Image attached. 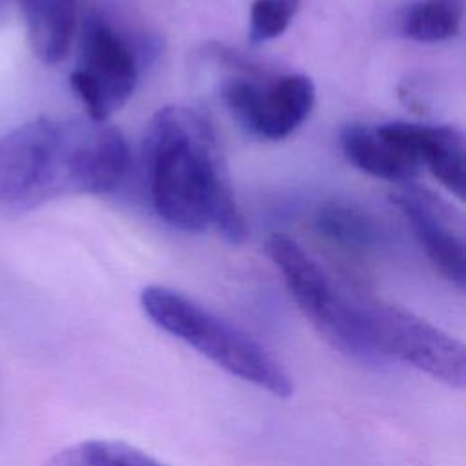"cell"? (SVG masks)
<instances>
[{"instance_id":"obj_1","label":"cell","mask_w":466,"mask_h":466,"mask_svg":"<svg viewBox=\"0 0 466 466\" xmlns=\"http://www.w3.org/2000/svg\"><path fill=\"white\" fill-rule=\"evenodd\" d=\"M129 167L118 127L93 118H36L0 138V213L66 195H109Z\"/></svg>"},{"instance_id":"obj_2","label":"cell","mask_w":466,"mask_h":466,"mask_svg":"<svg viewBox=\"0 0 466 466\" xmlns=\"http://www.w3.org/2000/svg\"><path fill=\"white\" fill-rule=\"evenodd\" d=\"M144 167L155 213L169 226L200 233L209 228L233 244L248 237L226 162L211 124L195 109H158L144 137Z\"/></svg>"},{"instance_id":"obj_3","label":"cell","mask_w":466,"mask_h":466,"mask_svg":"<svg viewBox=\"0 0 466 466\" xmlns=\"http://www.w3.org/2000/svg\"><path fill=\"white\" fill-rule=\"evenodd\" d=\"M140 308L157 328L240 380L275 397L293 393L288 371L258 342L180 291L147 286L140 293Z\"/></svg>"},{"instance_id":"obj_4","label":"cell","mask_w":466,"mask_h":466,"mask_svg":"<svg viewBox=\"0 0 466 466\" xmlns=\"http://www.w3.org/2000/svg\"><path fill=\"white\" fill-rule=\"evenodd\" d=\"M357 315L370 355L397 359L451 388H464L466 350L459 339L393 304L362 302Z\"/></svg>"},{"instance_id":"obj_5","label":"cell","mask_w":466,"mask_h":466,"mask_svg":"<svg viewBox=\"0 0 466 466\" xmlns=\"http://www.w3.org/2000/svg\"><path fill=\"white\" fill-rule=\"evenodd\" d=\"M264 249L297 308L315 326V329L335 348L355 357H371L359 329L357 304L342 297L322 268L286 233H271Z\"/></svg>"},{"instance_id":"obj_6","label":"cell","mask_w":466,"mask_h":466,"mask_svg":"<svg viewBox=\"0 0 466 466\" xmlns=\"http://www.w3.org/2000/svg\"><path fill=\"white\" fill-rule=\"evenodd\" d=\"M69 82L93 120H107L137 87L138 62L133 47L96 13L80 24L78 58Z\"/></svg>"},{"instance_id":"obj_7","label":"cell","mask_w":466,"mask_h":466,"mask_svg":"<svg viewBox=\"0 0 466 466\" xmlns=\"http://www.w3.org/2000/svg\"><path fill=\"white\" fill-rule=\"evenodd\" d=\"M220 98L246 131L266 140H280L311 113L315 86L300 73L282 75L271 82L233 76L222 82Z\"/></svg>"},{"instance_id":"obj_8","label":"cell","mask_w":466,"mask_h":466,"mask_svg":"<svg viewBox=\"0 0 466 466\" xmlns=\"http://www.w3.org/2000/svg\"><path fill=\"white\" fill-rule=\"evenodd\" d=\"M395 206L410 222L428 260L450 284L464 289L466 249L462 235L455 229L451 211L426 189L413 186L391 197Z\"/></svg>"},{"instance_id":"obj_9","label":"cell","mask_w":466,"mask_h":466,"mask_svg":"<svg viewBox=\"0 0 466 466\" xmlns=\"http://www.w3.org/2000/svg\"><path fill=\"white\" fill-rule=\"evenodd\" d=\"M395 146L404 149L459 200L466 195L464 138L457 127L395 120L377 126Z\"/></svg>"},{"instance_id":"obj_10","label":"cell","mask_w":466,"mask_h":466,"mask_svg":"<svg viewBox=\"0 0 466 466\" xmlns=\"http://www.w3.org/2000/svg\"><path fill=\"white\" fill-rule=\"evenodd\" d=\"M33 53L44 64L62 62L80 29V0H15Z\"/></svg>"},{"instance_id":"obj_11","label":"cell","mask_w":466,"mask_h":466,"mask_svg":"<svg viewBox=\"0 0 466 466\" xmlns=\"http://www.w3.org/2000/svg\"><path fill=\"white\" fill-rule=\"evenodd\" d=\"M340 147L357 169L375 178L408 184L420 173V166L404 149L388 140L379 127L348 124L340 133Z\"/></svg>"},{"instance_id":"obj_12","label":"cell","mask_w":466,"mask_h":466,"mask_svg":"<svg viewBox=\"0 0 466 466\" xmlns=\"http://www.w3.org/2000/svg\"><path fill=\"white\" fill-rule=\"evenodd\" d=\"M42 466H167L144 450L116 439H89L53 453Z\"/></svg>"},{"instance_id":"obj_13","label":"cell","mask_w":466,"mask_h":466,"mask_svg":"<svg viewBox=\"0 0 466 466\" xmlns=\"http://www.w3.org/2000/svg\"><path fill=\"white\" fill-rule=\"evenodd\" d=\"M315 229L326 240L348 249H366L379 240V226L373 217L348 202L322 206L315 213Z\"/></svg>"},{"instance_id":"obj_14","label":"cell","mask_w":466,"mask_h":466,"mask_svg":"<svg viewBox=\"0 0 466 466\" xmlns=\"http://www.w3.org/2000/svg\"><path fill=\"white\" fill-rule=\"evenodd\" d=\"M461 0H419L404 11L400 29L404 36L415 42L437 44L453 38L461 29Z\"/></svg>"},{"instance_id":"obj_15","label":"cell","mask_w":466,"mask_h":466,"mask_svg":"<svg viewBox=\"0 0 466 466\" xmlns=\"http://www.w3.org/2000/svg\"><path fill=\"white\" fill-rule=\"evenodd\" d=\"M302 0H253L249 9V38L251 42H268L280 36Z\"/></svg>"},{"instance_id":"obj_16","label":"cell","mask_w":466,"mask_h":466,"mask_svg":"<svg viewBox=\"0 0 466 466\" xmlns=\"http://www.w3.org/2000/svg\"><path fill=\"white\" fill-rule=\"evenodd\" d=\"M15 5V0H0V25L5 22V18L9 16L11 9Z\"/></svg>"}]
</instances>
